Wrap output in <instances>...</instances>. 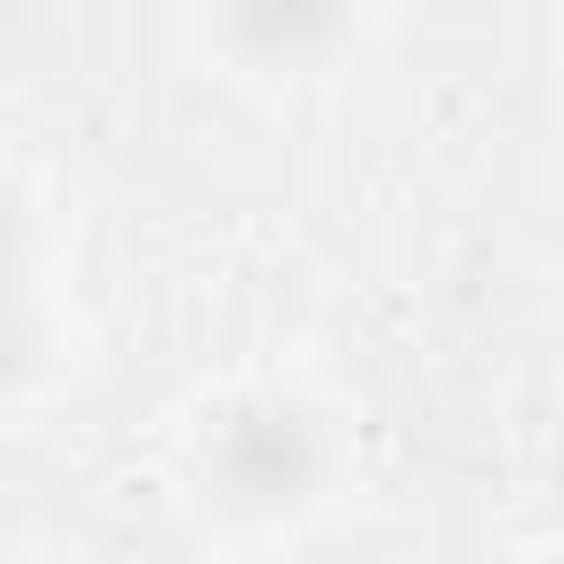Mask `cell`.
Instances as JSON below:
<instances>
[{
  "instance_id": "1",
  "label": "cell",
  "mask_w": 564,
  "mask_h": 564,
  "mask_svg": "<svg viewBox=\"0 0 564 564\" xmlns=\"http://www.w3.org/2000/svg\"><path fill=\"white\" fill-rule=\"evenodd\" d=\"M194 467H203V494L229 511H291L326 485V432L291 397H238L194 441Z\"/></svg>"
},
{
  "instance_id": "2",
  "label": "cell",
  "mask_w": 564,
  "mask_h": 564,
  "mask_svg": "<svg viewBox=\"0 0 564 564\" xmlns=\"http://www.w3.org/2000/svg\"><path fill=\"white\" fill-rule=\"evenodd\" d=\"M361 26V0H220V44L256 79H308L326 70Z\"/></svg>"
},
{
  "instance_id": "3",
  "label": "cell",
  "mask_w": 564,
  "mask_h": 564,
  "mask_svg": "<svg viewBox=\"0 0 564 564\" xmlns=\"http://www.w3.org/2000/svg\"><path fill=\"white\" fill-rule=\"evenodd\" d=\"M18 300H26V212L18 194H0V335L18 326Z\"/></svg>"
}]
</instances>
